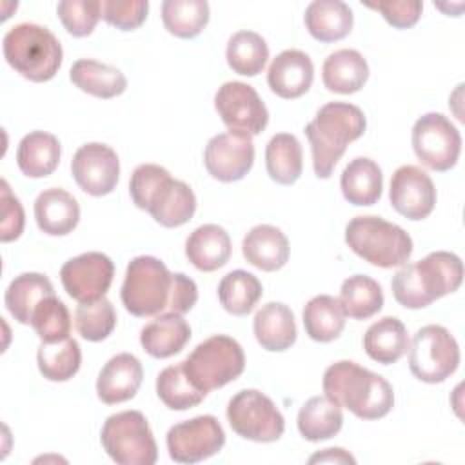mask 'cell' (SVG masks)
I'll return each instance as SVG.
<instances>
[{
	"label": "cell",
	"mask_w": 465,
	"mask_h": 465,
	"mask_svg": "<svg viewBox=\"0 0 465 465\" xmlns=\"http://www.w3.org/2000/svg\"><path fill=\"white\" fill-rule=\"evenodd\" d=\"M5 62L31 82L51 80L62 65V45L44 25L24 22L13 25L2 40Z\"/></svg>",
	"instance_id": "5b68a950"
},
{
	"label": "cell",
	"mask_w": 465,
	"mask_h": 465,
	"mask_svg": "<svg viewBox=\"0 0 465 465\" xmlns=\"http://www.w3.org/2000/svg\"><path fill=\"white\" fill-rule=\"evenodd\" d=\"M191 338V327L180 312H162L140 332V345L153 358H171L178 354Z\"/></svg>",
	"instance_id": "7402d4cb"
},
{
	"label": "cell",
	"mask_w": 465,
	"mask_h": 465,
	"mask_svg": "<svg viewBox=\"0 0 465 465\" xmlns=\"http://www.w3.org/2000/svg\"><path fill=\"white\" fill-rule=\"evenodd\" d=\"M463 282V263L458 254L434 251L425 258L403 263L392 276L391 289L394 300L405 309H423L460 289Z\"/></svg>",
	"instance_id": "7a4b0ae2"
},
{
	"label": "cell",
	"mask_w": 465,
	"mask_h": 465,
	"mask_svg": "<svg viewBox=\"0 0 465 465\" xmlns=\"http://www.w3.org/2000/svg\"><path fill=\"white\" fill-rule=\"evenodd\" d=\"M56 15L65 31L76 38L89 36L102 18L100 0H62L56 5Z\"/></svg>",
	"instance_id": "ee69618b"
},
{
	"label": "cell",
	"mask_w": 465,
	"mask_h": 465,
	"mask_svg": "<svg viewBox=\"0 0 465 465\" xmlns=\"http://www.w3.org/2000/svg\"><path fill=\"white\" fill-rule=\"evenodd\" d=\"M227 421L231 429L251 441L271 443L282 438L285 420L274 401L256 389L236 392L227 403Z\"/></svg>",
	"instance_id": "8fae6325"
},
{
	"label": "cell",
	"mask_w": 465,
	"mask_h": 465,
	"mask_svg": "<svg viewBox=\"0 0 465 465\" xmlns=\"http://www.w3.org/2000/svg\"><path fill=\"white\" fill-rule=\"evenodd\" d=\"M198 300V287L193 278L183 272H173V292L169 311L173 312H189Z\"/></svg>",
	"instance_id": "c3c4849f"
},
{
	"label": "cell",
	"mask_w": 465,
	"mask_h": 465,
	"mask_svg": "<svg viewBox=\"0 0 465 465\" xmlns=\"http://www.w3.org/2000/svg\"><path fill=\"white\" fill-rule=\"evenodd\" d=\"M367 127L363 111L347 102H329L322 105L312 122L305 125L311 143L312 167L318 178H329L343 156L347 145L358 140Z\"/></svg>",
	"instance_id": "277c9868"
},
{
	"label": "cell",
	"mask_w": 465,
	"mask_h": 465,
	"mask_svg": "<svg viewBox=\"0 0 465 465\" xmlns=\"http://www.w3.org/2000/svg\"><path fill=\"white\" fill-rule=\"evenodd\" d=\"M129 194L133 203L147 211L153 220L163 227H180L187 223L196 211V196L193 189L169 174L156 163L138 165L129 180Z\"/></svg>",
	"instance_id": "3957f363"
},
{
	"label": "cell",
	"mask_w": 465,
	"mask_h": 465,
	"mask_svg": "<svg viewBox=\"0 0 465 465\" xmlns=\"http://www.w3.org/2000/svg\"><path fill=\"white\" fill-rule=\"evenodd\" d=\"M113 260L96 251L69 258L60 269V282L65 292L78 303H89L104 298L113 283Z\"/></svg>",
	"instance_id": "9a60e30c"
},
{
	"label": "cell",
	"mask_w": 465,
	"mask_h": 465,
	"mask_svg": "<svg viewBox=\"0 0 465 465\" xmlns=\"http://www.w3.org/2000/svg\"><path fill=\"white\" fill-rule=\"evenodd\" d=\"M36 363L42 376L49 381L71 380L82 363V351L74 338L60 341H42L36 352Z\"/></svg>",
	"instance_id": "8d00e7d4"
},
{
	"label": "cell",
	"mask_w": 465,
	"mask_h": 465,
	"mask_svg": "<svg viewBox=\"0 0 465 465\" xmlns=\"http://www.w3.org/2000/svg\"><path fill=\"white\" fill-rule=\"evenodd\" d=\"M60 162V142L54 134L45 131H31L25 134L16 149V163L27 178L49 176Z\"/></svg>",
	"instance_id": "4dcf8cb0"
},
{
	"label": "cell",
	"mask_w": 465,
	"mask_h": 465,
	"mask_svg": "<svg viewBox=\"0 0 465 465\" xmlns=\"http://www.w3.org/2000/svg\"><path fill=\"white\" fill-rule=\"evenodd\" d=\"M71 174L84 193L91 196H105L113 193L120 178L118 154L107 143H84L73 156Z\"/></svg>",
	"instance_id": "e0dca14e"
},
{
	"label": "cell",
	"mask_w": 465,
	"mask_h": 465,
	"mask_svg": "<svg viewBox=\"0 0 465 465\" xmlns=\"http://www.w3.org/2000/svg\"><path fill=\"white\" fill-rule=\"evenodd\" d=\"M229 67L242 76H256L269 60V47L262 35L254 31H236L225 49Z\"/></svg>",
	"instance_id": "f35d334b"
},
{
	"label": "cell",
	"mask_w": 465,
	"mask_h": 465,
	"mask_svg": "<svg viewBox=\"0 0 465 465\" xmlns=\"http://www.w3.org/2000/svg\"><path fill=\"white\" fill-rule=\"evenodd\" d=\"M232 252L229 232L216 225L205 223L196 227L185 240L187 260L203 272H213L222 269Z\"/></svg>",
	"instance_id": "cb8c5ba5"
},
{
	"label": "cell",
	"mask_w": 465,
	"mask_h": 465,
	"mask_svg": "<svg viewBox=\"0 0 465 465\" xmlns=\"http://www.w3.org/2000/svg\"><path fill=\"white\" fill-rule=\"evenodd\" d=\"M322 387L331 401L349 409L360 420H380L394 407L392 385L381 374L351 360L329 365Z\"/></svg>",
	"instance_id": "6da1fadb"
},
{
	"label": "cell",
	"mask_w": 465,
	"mask_h": 465,
	"mask_svg": "<svg viewBox=\"0 0 465 465\" xmlns=\"http://www.w3.org/2000/svg\"><path fill=\"white\" fill-rule=\"evenodd\" d=\"M102 18L122 31L140 27L149 11L147 0H102Z\"/></svg>",
	"instance_id": "f6af8a7d"
},
{
	"label": "cell",
	"mask_w": 465,
	"mask_h": 465,
	"mask_svg": "<svg viewBox=\"0 0 465 465\" xmlns=\"http://www.w3.org/2000/svg\"><path fill=\"white\" fill-rule=\"evenodd\" d=\"M252 331L256 341L269 352L287 351L296 341L294 314L280 302H269L256 311Z\"/></svg>",
	"instance_id": "d4e9b609"
},
{
	"label": "cell",
	"mask_w": 465,
	"mask_h": 465,
	"mask_svg": "<svg viewBox=\"0 0 465 465\" xmlns=\"http://www.w3.org/2000/svg\"><path fill=\"white\" fill-rule=\"evenodd\" d=\"M343 198L356 207H369L378 203L383 189V174L380 165L367 158L356 156L351 160L340 178Z\"/></svg>",
	"instance_id": "4316f807"
},
{
	"label": "cell",
	"mask_w": 465,
	"mask_h": 465,
	"mask_svg": "<svg viewBox=\"0 0 465 465\" xmlns=\"http://www.w3.org/2000/svg\"><path fill=\"white\" fill-rule=\"evenodd\" d=\"M349 249L381 269L401 267L412 254V238L400 225L380 216H356L345 227Z\"/></svg>",
	"instance_id": "8992f818"
},
{
	"label": "cell",
	"mask_w": 465,
	"mask_h": 465,
	"mask_svg": "<svg viewBox=\"0 0 465 465\" xmlns=\"http://www.w3.org/2000/svg\"><path fill=\"white\" fill-rule=\"evenodd\" d=\"M309 463H356V460L341 447H331V449H323L322 452L312 454L309 458Z\"/></svg>",
	"instance_id": "681fc988"
},
{
	"label": "cell",
	"mask_w": 465,
	"mask_h": 465,
	"mask_svg": "<svg viewBox=\"0 0 465 465\" xmlns=\"http://www.w3.org/2000/svg\"><path fill=\"white\" fill-rule=\"evenodd\" d=\"M69 78L80 91L104 100L120 96L127 89V78L118 67L91 58L76 60L69 69Z\"/></svg>",
	"instance_id": "f546056e"
},
{
	"label": "cell",
	"mask_w": 465,
	"mask_h": 465,
	"mask_svg": "<svg viewBox=\"0 0 465 465\" xmlns=\"http://www.w3.org/2000/svg\"><path fill=\"white\" fill-rule=\"evenodd\" d=\"M367 78L369 64L356 49H338L331 53L322 67L323 85L338 94H352L360 91Z\"/></svg>",
	"instance_id": "484cf974"
},
{
	"label": "cell",
	"mask_w": 465,
	"mask_h": 465,
	"mask_svg": "<svg viewBox=\"0 0 465 465\" xmlns=\"http://www.w3.org/2000/svg\"><path fill=\"white\" fill-rule=\"evenodd\" d=\"M296 425L307 441H323L336 436L343 425L341 407L325 394L309 398L298 411Z\"/></svg>",
	"instance_id": "d6a6232c"
},
{
	"label": "cell",
	"mask_w": 465,
	"mask_h": 465,
	"mask_svg": "<svg viewBox=\"0 0 465 465\" xmlns=\"http://www.w3.org/2000/svg\"><path fill=\"white\" fill-rule=\"evenodd\" d=\"M314 78V65L307 53L300 49H285L272 58L267 71L271 91L285 100L305 94Z\"/></svg>",
	"instance_id": "d6986e66"
},
{
	"label": "cell",
	"mask_w": 465,
	"mask_h": 465,
	"mask_svg": "<svg viewBox=\"0 0 465 465\" xmlns=\"http://www.w3.org/2000/svg\"><path fill=\"white\" fill-rule=\"evenodd\" d=\"M460 347L443 325H425L416 331L409 343V369L423 383H441L456 372Z\"/></svg>",
	"instance_id": "30bf717a"
},
{
	"label": "cell",
	"mask_w": 465,
	"mask_h": 465,
	"mask_svg": "<svg viewBox=\"0 0 465 465\" xmlns=\"http://www.w3.org/2000/svg\"><path fill=\"white\" fill-rule=\"evenodd\" d=\"M365 7H371L378 11L387 24H391L396 29H407L412 27L423 11V4L420 0H381V2H365Z\"/></svg>",
	"instance_id": "bcb514c9"
},
{
	"label": "cell",
	"mask_w": 465,
	"mask_h": 465,
	"mask_svg": "<svg viewBox=\"0 0 465 465\" xmlns=\"http://www.w3.org/2000/svg\"><path fill=\"white\" fill-rule=\"evenodd\" d=\"M173 272L154 256H136L129 262L120 298L127 312L136 318L156 316L169 311Z\"/></svg>",
	"instance_id": "ba28073f"
},
{
	"label": "cell",
	"mask_w": 465,
	"mask_h": 465,
	"mask_svg": "<svg viewBox=\"0 0 465 465\" xmlns=\"http://www.w3.org/2000/svg\"><path fill=\"white\" fill-rule=\"evenodd\" d=\"M156 394L163 401V405L173 411H187L191 407H196L207 396L191 383L182 361L165 367L158 374Z\"/></svg>",
	"instance_id": "60d3db41"
},
{
	"label": "cell",
	"mask_w": 465,
	"mask_h": 465,
	"mask_svg": "<svg viewBox=\"0 0 465 465\" xmlns=\"http://www.w3.org/2000/svg\"><path fill=\"white\" fill-rule=\"evenodd\" d=\"M53 294V283L45 274L22 272L11 280L4 302L7 311L18 323L31 325V318L38 303Z\"/></svg>",
	"instance_id": "1f68e13d"
},
{
	"label": "cell",
	"mask_w": 465,
	"mask_h": 465,
	"mask_svg": "<svg viewBox=\"0 0 465 465\" xmlns=\"http://www.w3.org/2000/svg\"><path fill=\"white\" fill-rule=\"evenodd\" d=\"M142 378L140 360L131 352H120L102 367L96 380V394L107 405L124 403L136 396Z\"/></svg>",
	"instance_id": "ffe728a7"
},
{
	"label": "cell",
	"mask_w": 465,
	"mask_h": 465,
	"mask_svg": "<svg viewBox=\"0 0 465 465\" xmlns=\"http://www.w3.org/2000/svg\"><path fill=\"white\" fill-rule=\"evenodd\" d=\"M209 15L205 0H165L162 4V22L178 38L198 36L207 25Z\"/></svg>",
	"instance_id": "ab89813d"
},
{
	"label": "cell",
	"mask_w": 465,
	"mask_h": 465,
	"mask_svg": "<svg viewBox=\"0 0 465 465\" xmlns=\"http://www.w3.org/2000/svg\"><path fill=\"white\" fill-rule=\"evenodd\" d=\"M262 294L263 287L260 280L243 269L227 272L218 283V300L222 307L232 316L249 314Z\"/></svg>",
	"instance_id": "74e56055"
},
{
	"label": "cell",
	"mask_w": 465,
	"mask_h": 465,
	"mask_svg": "<svg viewBox=\"0 0 465 465\" xmlns=\"http://www.w3.org/2000/svg\"><path fill=\"white\" fill-rule=\"evenodd\" d=\"M165 443L173 461L193 465L218 454L225 443V432L214 416L203 414L173 425Z\"/></svg>",
	"instance_id": "4fadbf2b"
},
{
	"label": "cell",
	"mask_w": 465,
	"mask_h": 465,
	"mask_svg": "<svg viewBox=\"0 0 465 465\" xmlns=\"http://www.w3.org/2000/svg\"><path fill=\"white\" fill-rule=\"evenodd\" d=\"M289 240L282 229L262 223L254 225L242 242L243 258L256 269L272 272L282 269L289 260Z\"/></svg>",
	"instance_id": "603a6c76"
},
{
	"label": "cell",
	"mask_w": 465,
	"mask_h": 465,
	"mask_svg": "<svg viewBox=\"0 0 465 465\" xmlns=\"http://www.w3.org/2000/svg\"><path fill=\"white\" fill-rule=\"evenodd\" d=\"M303 327L311 340L329 343L345 329V312L338 298L318 294L303 307Z\"/></svg>",
	"instance_id": "836d02e7"
},
{
	"label": "cell",
	"mask_w": 465,
	"mask_h": 465,
	"mask_svg": "<svg viewBox=\"0 0 465 465\" xmlns=\"http://www.w3.org/2000/svg\"><path fill=\"white\" fill-rule=\"evenodd\" d=\"M207 173L218 182L242 180L254 163L252 136L243 131H227L213 136L203 151Z\"/></svg>",
	"instance_id": "2e32d148"
},
{
	"label": "cell",
	"mask_w": 465,
	"mask_h": 465,
	"mask_svg": "<svg viewBox=\"0 0 465 465\" xmlns=\"http://www.w3.org/2000/svg\"><path fill=\"white\" fill-rule=\"evenodd\" d=\"M214 109L231 131H243L251 136L260 134L269 122V111L256 93L245 82H225L214 94Z\"/></svg>",
	"instance_id": "5bb4252c"
},
{
	"label": "cell",
	"mask_w": 465,
	"mask_h": 465,
	"mask_svg": "<svg viewBox=\"0 0 465 465\" xmlns=\"http://www.w3.org/2000/svg\"><path fill=\"white\" fill-rule=\"evenodd\" d=\"M25 216H24V207L20 200L11 193L9 183L2 180V227H0V240L13 242L20 238L24 231Z\"/></svg>",
	"instance_id": "7dc6e473"
},
{
	"label": "cell",
	"mask_w": 465,
	"mask_h": 465,
	"mask_svg": "<svg viewBox=\"0 0 465 465\" xmlns=\"http://www.w3.org/2000/svg\"><path fill=\"white\" fill-rule=\"evenodd\" d=\"M31 327L42 341H60L71 332V314L54 294L44 298L33 312Z\"/></svg>",
	"instance_id": "7bdbcfd3"
},
{
	"label": "cell",
	"mask_w": 465,
	"mask_h": 465,
	"mask_svg": "<svg viewBox=\"0 0 465 465\" xmlns=\"http://www.w3.org/2000/svg\"><path fill=\"white\" fill-rule=\"evenodd\" d=\"M305 27L309 35L323 44L345 38L354 24L351 7L341 0H314L307 5Z\"/></svg>",
	"instance_id": "83f0119b"
},
{
	"label": "cell",
	"mask_w": 465,
	"mask_h": 465,
	"mask_svg": "<svg viewBox=\"0 0 465 465\" xmlns=\"http://www.w3.org/2000/svg\"><path fill=\"white\" fill-rule=\"evenodd\" d=\"M412 149L425 167L445 173L458 163L461 134L445 114L427 113L414 122Z\"/></svg>",
	"instance_id": "7c38bea8"
},
{
	"label": "cell",
	"mask_w": 465,
	"mask_h": 465,
	"mask_svg": "<svg viewBox=\"0 0 465 465\" xmlns=\"http://www.w3.org/2000/svg\"><path fill=\"white\" fill-rule=\"evenodd\" d=\"M363 349L372 361L396 363L409 351L407 327L396 316H383L365 331Z\"/></svg>",
	"instance_id": "f1b7e54d"
},
{
	"label": "cell",
	"mask_w": 465,
	"mask_h": 465,
	"mask_svg": "<svg viewBox=\"0 0 465 465\" xmlns=\"http://www.w3.org/2000/svg\"><path fill=\"white\" fill-rule=\"evenodd\" d=\"M389 200L392 209L407 220H423L436 205V187L421 167L401 165L391 178Z\"/></svg>",
	"instance_id": "ac0fdd59"
},
{
	"label": "cell",
	"mask_w": 465,
	"mask_h": 465,
	"mask_svg": "<svg viewBox=\"0 0 465 465\" xmlns=\"http://www.w3.org/2000/svg\"><path fill=\"white\" fill-rule=\"evenodd\" d=\"M102 447L118 465H153L158 447L147 418L140 411L111 414L102 427Z\"/></svg>",
	"instance_id": "9c48e42d"
},
{
	"label": "cell",
	"mask_w": 465,
	"mask_h": 465,
	"mask_svg": "<svg viewBox=\"0 0 465 465\" xmlns=\"http://www.w3.org/2000/svg\"><path fill=\"white\" fill-rule=\"evenodd\" d=\"M340 303L345 316L352 320H369L383 307V291L380 283L365 274H352L343 280Z\"/></svg>",
	"instance_id": "d590c367"
},
{
	"label": "cell",
	"mask_w": 465,
	"mask_h": 465,
	"mask_svg": "<svg viewBox=\"0 0 465 465\" xmlns=\"http://www.w3.org/2000/svg\"><path fill=\"white\" fill-rule=\"evenodd\" d=\"M35 220L42 232L49 236H65L78 225L80 205L71 193L60 187H51L36 196Z\"/></svg>",
	"instance_id": "44dd1931"
},
{
	"label": "cell",
	"mask_w": 465,
	"mask_h": 465,
	"mask_svg": "<svg viewBox=\"0 0 465 465\" xmlns=\"http://www.w3.org/2000/svg\"><path fill=\"white\" fill-rule=\"evenodd\" d=\"M191 383L209 394L234 381L245 369V354L242 345L225 334H214L198 343L182 361Z\"/></svg>",
	"instance_id": "52a82bcc"
},
{
	"label": "cell",
	"mask_w": 465,
	"mask_h": 465,
	"mask_svg": "<svg viewBox=\"0 0 465 465\" xmlns=\"http://www.w3.org/2000/svg\"><path fill=\"white\" fill-rule=\"evenodd\" d=\"M74 327L87 341L105 340L116 327V312L113 303L105 296L96 302L78 303L74 312Z\"/></svg>",
	"instance_id": "b9f144b4"
},
{
	"label": "cell",
	"mask_w": 465,
	"mask_h": 465,
	"mask_svg": "<svg viewBox=\"0 0 465 465\" xmlns=\"http://www.w3.org/2000/svg\"><path fill=\"white\" fill-rule=\"evenodd\" d=\"M265 167L276 183L292 185L302 176L303 169L300 140L291 133L274 134L265 147Z\"/></svg>",
	"instance_id": "e575fe53"
}]
</instances>
